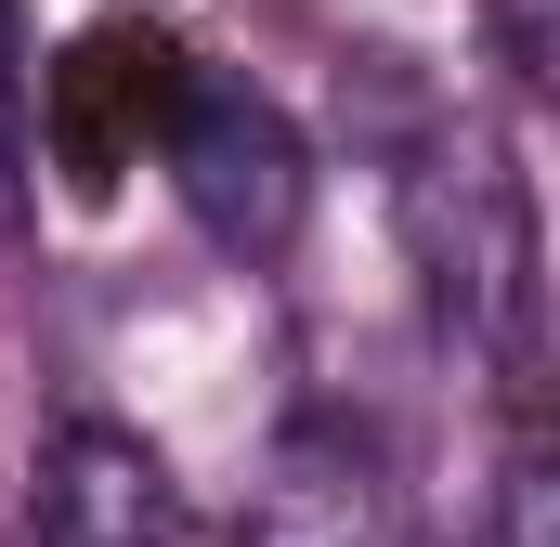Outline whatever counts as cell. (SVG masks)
I'll use <instances>...</instances> for the list:
<instances>
[{
    "label": "cell",
    "mask_w": 560,
    "mask_h": 547,
    "mask_svg": "<svg viewBox=\"0 0 560 547\" xmlns=\"http://www.w3.org/2000/svg\"><path fill=\"white\" fill-rule=\"evenodd\" d=\"M235 547H392V482L378 456L339 430V417H287L261 482H248V522Z\"/></svg>",
    "instance_id": "obj_4"
},
{
    "label": "cell",
    "mask_w": 560,
    "mask_h": 547,
    "mask_svg": "<svg viewBox=\"0 0 560 547\" xmlns=\"http://www.w3.org/2000/svg\"><path fill=\"white\" fill-rule=\"evenodd\" d=\"M495 547H560V456H548L535 417H522V443L495 469Z\"/></svg>",
    "instance_id": "obj_5"
},
{
    "label": "cell",
    "mask_w": 560,
    "mask_h": 547,
    "mask_svg": "<svg viewBox=\"0 0 560 547\" xmlns=\"http://www.w3.org/2000/svg\"><path fill=\"white\" fill-rule=\"evenodd\" d=\"M183 79H196V53H183L170 26H143V13L79 26V39L39 66V156L66 170V196H118L143 170V143L170 131Z\"/></svg>",
    "instance_id": "obj_2"
},
{
    "label": "cell",
    "mask_w": 560,
    "mask_h": 547,
    "mask_svg": "<svg viewBox=\"0 0 560 547\" xmlns=\"http://www.w3.org/2000/svg\"><path fill=\"white\" fill-rule=\"evenodd\" d=\"M26 522H39V547H170L183 535V482H170V456H156L143 430L66 417V430L39 443Z\"/></svg>",
    "instance_id": "obj_3"
},
{
    "label": "cell",
    "mask_w": 560,
    "mask_h": 547,
    "mask_svg": "<svg viewBox=\"0 0 560 547\" xmlns=\"http://www.w3.org/2000/svg\"><path fill=\"white\" fill-rule=\"evenodd\" d=\"M156 170H170L183 222L222 261H287L300 222H313V156H300V131H287V105L261 79L196 66L183 105H170V131H156Z\"/></svg>",
    "instance_id": "obj_1"
}]
</instances>
